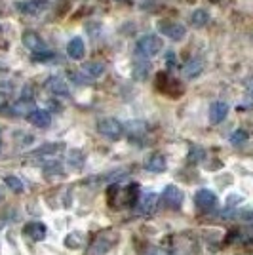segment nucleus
<instances>
[{
  "label": "nucleus",
  "instance_id": "1",
  "mask_svg": "<svg viewBox=\"0 0 253 255\" xmlns=\"http://www.w3.org/2000/svg\"><path fill=\"white\" fill-rule=\"evenodd\" d=\"M135 50H137V53L141 57L150 59V57H154L162 50V40H160V36H156V34H145V36H141L137 40V48Z\"/></svg>",
  "mask_w": 253,
  "mask_h": 255
},
{
  "label": "nucleus",
  "instance_id": "2",
  "mask_svg": "<svg viewBox=\"0 0 253 255\" xmlns=\"http://www.w3.org/2000/svg\"><path fill=\"white\" fill-rule=\"evenodd\" d=\"M158 31L162 34H166L168 38H171V40H175V42H179V40H183L187 36L185 25L179 21H171V19H162L158 23Z\"/></svg>",
  "mask_w": 253,
  "mask_h": 255
},
{
  "label": "nucleus",
  "instance_id": "3",
  "mask_svg": "<svg viewBox=\"0 0 253 255\" xmlns=\"http://www.w3.org/2000/svg\"><path fill=\"white\" fill-rule=\"evenodd\" d=\"M97 129H99L101 135H105L109 139H120L122 131H124V126L116 118H101L97 122Z\"/></svg>",
  "mask_w": 253,
  "mask_h": 255
},
{
  "label": "nucleus",
  "instance_id": "4",
  "mask_svg": "<svg viewBox=\"0 0 253 255\" xmlns=\"http://www.w3.org/2000/svg\"><path fill=\"white\" fill-rule=\"evenodd\" d=\"M194 204L202 212H211V210L217 208V196L210 189H200L194 194Z\"/></svg>",
  "mask_w": 253,
  "mask_h": 255
},
{
  "label": "nucleus",
  "instance_id": "5",
  "mask_svg": "<svg viewBox=\"0 0 253 255\" xmlns=\"http://www.w3.org/2000/svg\"><path fill=\"white\" fill-rule=\"evenodd\" d=\"M162 200H164V206L169 210H179L181 204H183V192H181L179 187L168 185L162 192Z\"/></svg>",
  "mask_w": 253,
  "mask_h": 255
},
{
  "label": "nucleus",
  "instance_id": "6",
  "mask_svg": "<svg viewBox=\"0 0 253 255\" xmlns=\"http://www.w3.org/2000/svg\"><path fill=\"white\" fill-rule=\"evenodd\" d=\"M21 42H23V46H25L27 50H31L32 53H40V52H46V50H48L46 42H44V40L38 36V34H36V32H32V31L23 32Z\"/></svg>",
  "mask_w": 253,
  "mask_h": 255
},
{
  "label": "nucleus",
  "instance_id": "7",
  "mask_svg": "<svg viewBox=\"0 0 253 255\" xmlns=\"http://www.w3.org/2000/svg\"><path fill=\"white\" fill-rule=\"evenodd\" d=\"M23 234H25L27 238L34 240V242H40V240L46 238L48 229H46V225L40 223V221H31V223H27L23 227Z\"/></svg>",
  "mask_w": 253,
  "mask_h": 255
},
{
  "label": "nucleus",
  "instance_id": "8",
  "mask_svg": "<svg viewBox=\"0 0 253 255\" xmlns=\"http://www.w3.org/2000/svg\"><path fill=\"white\" fill-rule=\"evenodd\" d=\"M156 208H158V196H156L154 192H147V194H143V198L139 200L137 213H141V215H150V213L156 212Z\"/></svg>",
  "mask_w": 253,
  "mask_h": 255
},
{
  "label": "nucleus",
  "instance_id": "9",
  "mask_svg": "<svg viewBox=\"0 0 253 255\" xmlns=\"http://www.w3.org/2000/svg\"><path fill=\"white\" fill-rule=\"evenodd\" d=\"M27 120L36 128H48L52 124V115L48 111H44V109H32L31 113L27 115Z\"/></svg>",
  "mask_w": 253,
  "mask_h": 255
},
{
  "label": "nucleus",
  "instance_id": "10",
  "mask_svg": "<svg viewBox=\"0 0 253 255\" xmlns=\"http://www.w3.org/2000/svg\"><path fill=\"white\" fill-rule=\"evenodd\" d=\"M46 88L52 92L53 96H59V97H69V86L65 82L61 76H50L46 80Z\"/></svg>",
  "mask_w": 253,
  "mask_h": 255
},
{
  "label": "nucleus",
  "instance_id": "11",
  "mask_svg": "<svg viewBox=\"0 0 253 255\" xmlns=\"http://www.w3.org/2000/svg\"><path fill=\"white\" fill-rule=\"evenodd\" d=\"M229 115V105L225 103V101H215V103H211L210 107V122L211 124H219L223 122L225 118Z\"/></svg>",
  "mask_w": 253,
  "mask_h": 255
},
{
  "label": "nucleus",
  "instance_id": "12",
  "mask_svg": "<svg viewBox=\"0 0 253 255\" xmlns=\"http://www.w3.org/2000/svg\"><path fill=\"white\" fill-rule=\"evenodd\" d=\"M67 53H69L71 59H82L86 53L84 40H82L80 36H74L73 40L69 42V46H67Z\"/></svg>",
  "mask_w": 253,
  "mask_h": 255
},
{
  "label": "nucleus",
  "instance_id": "13",
  "mask_svg": "<svg viewBox=\"0 0 253 255\" xmlns=\"http://www.w3.org/2000/svg\"><path fill=\"white\" fill-rule=\"evenodd\" d=\"M166 166H168V162H166V156H162V154H150L145 162V170L148 171H154V173H160V171L166 170Z\"/></svg>",
  "mask_w": 253,
  "mask_h": 255
},
{
  "label": "nucleus",
  "instance_id": "14",
  "mask_svg": "<svg viewBox=\"0 0 253 255\" xmlns=\"http://www.w3.org/2000/svg\"><path fill=\"white\" fill-rule=\"evenodd\" d=\"M46 4H48V0H25L21 4V10L29 15H38L46 8Z\"/></svg>",
  "mask_w": 253,
  "mask_h": 255
},
{
  "label": "nucleus",
  "instance_id": "15",
  "mask_svg": "<svg viewBox=\"0 0 253 255\" xmlns=\"http://www.w3.org/2000/svg\"><path fill=\"white\" fill-rule=\"evenodd\" d=\"M82 73L86 76H90V78H99L105 73V65L101 63V61H90V63H86L82 67Z\"/></svg>",
  "mask_w": 253,
  "mask_h": 255
},
{
  "label": "nucleus",
  "instance_id": "16",
  "mask_svg": "<svg viewBox=\"0 0 253 255\" xmlns=\"http://www.w3.org/2000/svg\"><path fill=\"white\" fill-rule=\"evenodd\" d=\"M63 149H65V145H61V143H48V145H44V147L34 150L31 156H52V154L61 152Z\"/></svg>",
  "mask_w": 253,
  "mask_h": 255
},
{
  "label": "nucleus",
  "instance_id": "17",
  "mask_svg": "<svg viewBox=\"0 0 253 255\" xmlns=\"http://www.w3.org/2000/svg\"><path fill=\"white\" fill-rule=\"evenodd\" d=\"M208 21H210V13L206 10H202V8H198V10H194L190 13V23H192V27H196V29L206 27Z\"/></svg>",
  "mask_w": 253,
  "mask_h": 255
},
{
  "label": "nucleus",
  "instance_id": "18",
  "mask_svg": "<svg viewBox=\"0 0 253 255\" xmlns=\"http://www.w3.org/2000/svg\"><path fill=\"white\" fill-rule=\"evenodd\" d=\"M202 69H204V65H202L200 59H190L189 63L185 65V69H183V73L187 78H196V76L202 73Z\"/></svg>",
  "mask_w": 253,
  "mask_h": 255
},
{
  "label": "nucleus",
  "instance_id": "19",
  "mask_svg": "<svg viewBox=\"0 0 253 255\" xmlns=\"http://www.w3.org/2000/svg\"><path fill=\"white\" fill-rule=\"evenodd\" d=\"M31 107H32L31 101L23 97V99H19L17 103H13V105H11V113H13V115H17V117H27V115L32 111Z\"/></svg>",
  "mask_w": 253,
  "mask_h": 255
},
{
  "label": "nucleus",
  "instance_id": "20",
  "mask_svg": "<svg viewBox=\"0 0 253 255\" xmlns=\"http://www.w3.org/2000/svg\"><path fill=\"white\" fill-rule=\"evenodd\" d=\"M65 246H67V248H71V250L82 248V246H84V234L78 233V231L67 234V238H65Z\"/></svg>",
  "mask_w": 253,
  "mask_h": 255
},
{
  "label": "nucleus",
  "instance_id": "21",
  "mask_svg": "<svg viewBox=\"0 0 253 255\" xmlns=\"http://www.w3.org/2000/svg\"><path fill=\"white\" fill-rule=\"evenodd\" d=\"M4 183L8 185V189L13 192H23V181L17 175H8L4 177Z\"/></svg>",
  "mask_w": 253,
  "mask_h": 255
},
{
  "label": "nucleus",
  "instance_id": "22",
  "mask_svg": "<svg viewBox=\"0 0 253 255\" xmlns=\"http://www.w3.org/2000/svg\"><path fill=\"white\" fill-rule=\"evenodd\" d=\"M148 75V65L145 61H137L133 67V78L135 80H145Z\"/></svg>",
  "mask_w": 253,
  "mask_h": 255
},
{
  "label": "nucleus",
  "instance_id": "23",
  "mask_svg": "<svg viewBox=\"0 0 253 255\" xmlns=\"http://www.w3.org/2000/svg\"><path fill=\"white\" fill-rule=\"evenodd\" d=\"M69 164L73 166V168H82L84 166V154L80 152V150H71V154H69Z\"/></svg>",
  "mask_w": 253,
  "mask_h": 255
},
{
  "label": "nucleus",
  "instance_id": "24",
  "mask_svg": "<svg viewBox=\"0 0 253 255\" xmlns=\"http://www.w3.org/2000/svg\"><path fill=\"white\" fill-rule=\"evenodd\" d=\"M53 59H55V53L50 52V50L40 53H32V61H36V63H50Z\"/></svg>",
  "mask_w": 253,
  "mask_h": 255
},
{
  "label": "nucleus",
  "instance_id": "25",
  "mask_svg": "<svg viewBox=\"0 0 253 255\" xmlns=\"http://www.w3.org/2000/svg\"><path fill=\"white\" fill-rule=\"evenodd\" d=\"M248 141V131L246 129H236L234 133L231 135V143L232 145H242Z\"/></svg>",
  "mask_w": 253,
  "mask_h": 255
},
{
  "label": "nucleus",
  "instance_id": "26",
  "mask_svg": "<svg viewBox=\"0 0 253 255\" xmlns=\"http://www.w3.org/2000/svg\"><path fill=\"white\" fill-rule=\"evenodd\" d=\"M248 90H250V94L253 96V78L252 80H248Z\"/></svg>",
  "mask_w": 253,
  "mask_h": 255
},
{
  "label": "nucleus",
  "instance_id": "27",
  "mask_svg": "<svg viewBox=\"0 0 253 255\" xmlns=\"http://www.w3.org/2000/svg\"><path fill=\"white\" fill-rule=\"evenodd\" d=\"M4 103H6V97H4V96H2V94H0V107L4 105Z\"/></svg>",
  "mask_w": 253,
  "mask_h": 255
},
{
  "label": "nucleus",
  "instance_id": "28",
  "mask_svg": "<svg viewBox=\"0 0 253 255\" xmlns=\"http://www.w3.org/2000/svg\"><path fill=\"white\" fill-rule=\"evenodd\" d=\"M116 2H127V0H116Z\"/></svg>",
  "mask_w": 253,
  "mask_h": 255
}]
</instances>
